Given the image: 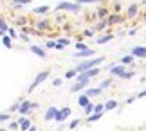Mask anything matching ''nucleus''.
<instances>
[{
  "instance_id": "6",
  "label": "nucleus",
  "mask_w": 146,
  "mask_h": 131,
  "mask_svg": "<svg viewBox=\"0 0 146 131\" xmlns=\"http://www.w3.org/2000/svg\"><path fill=\"white\" fill-rule=\"evenodd\" d=\"M132 56H133V58H139V59H144L146 49L143 47V45H139V47H133V49H132Z\"/></svg>"
},
{
  "instance_id": "35",
  "label": "nucleus",
  "mask_w": 146,
  "mask_h": 131,
  "mask_svg": "<svg viewBox=\"0 0 146 131\" xmlns=\"http://www.w3.org/2000/svg\"><path fill=\"white\" fill-rule=\"evenodd\" d=\"M76 49H78V52H80V50H85L87 47H85V43H81V41H78V43H76Z\"/></svg>"
},
{
  "instance_id": "1",
  "label": "nucleus",
  "mask_w": 146,
  "mask_h": 131,
  "mask_svg": "<svg viewBox=\"0 0 146 131\" xmlns=\"http://www.w3.org/2000/svg\"><path fill=\"white\" fill-rule=\"evenodd\" d=\"M99 63H103V58H94V59L83 61V63H80V65L76 66V72H85V70H88V68H94V66H98Z\"/></svg>"
},
{
  "instance_id": "37",
  "label": "nucleus",
  "mask_w": 146,
  "mask_h": 131,
  "mask_svg": "<svg viewBox=\"0 0 146 131\" xmlns=\"http://www.w3.org/2000/svg\"><path fill=\"white\" fill-rule=\"evenodd\" d=\"M133 74H135V72H125V74H123V79H130V77H133Z\"/></svg>"
},
{
  "instance_id": "27",
  "label": "nucleus",
  "mask_w": 146,
  "mask_h": 131,
  "mask_svg": "<svg viewBox=\"0 0 146 131\" xmlns=\"http://www.w3.org/2000/svg\"><path fill=\"white\" fill-rule=\"evenodd\" d=\"M83 110H85V113H87V115H90V113L94 111V104H92V102H88V104H87L85 108H83Z\"/></svg>"
},
{
  "instance_id": "15",
  "label": "nucleus",
  "mask_w": 146,
  "mask_h": 131,
  "mask_svg": "<svg viewBox=\"0 0 146 131\" xmlns=\"http://www.w3.org/2000/svg\"><path fill=\"white\" fill-rule=\"evenodd\" d=\"M49 9H50V5H40V7L33 9V13H35V14H43V13H47Z\"/></svg>"
},
{
  "instance_id": "47",
  "label": "nucleus",
  "mask_w": 146,
  "mask_h": 131,
  "mask_svg": "<svg viewBox=\"0 0 146 131\" xmlns=\"http://www.w3.org/2000/svg\"><path fill=\"white\" fill-rule=\"evenodd\" d=\"M0 131H5V129H0Z\"/></svg>"
},
{
  "instance_id": "5",
  "label": "nucleus",
  "mask_w": 146,
  "mask_h": 131,
  "mask_svg": "<svg viewBox=\"0 0 146 131\" xmlns=\"http://www.w3.org/2000/svg\"><path fill=\"white\" fill-rule=\"evenodd\" d=\"M33 108H38L36 102H29V101H22V106H18L16 110L20 111V115H25V113H29Z\"/></svg>"
},
{
  "instance_id": "18",
  "label": "nucleus",
  "mask_w": 146,
  "mask_h": 131,
  "mask_svg": "<svg viewBox=\"0 0 146 131\" xmlns=\"http://www.w3.org/2000/svg\"><path fill=\"white\" fill-rule=\"evenodd\" d=\"M27 4H31V0H13V7H16V9L24 7Z\"/></svg>"
},
{
  "instance_id": "38",
  "label": "nucleus",
  "mask_w": 146,
  "mask_h": 131,
  "mask_svg": "<svg viewBox=\"0 0 146 131\" xmlns=\"http://www.w3.org/2000/svg\"><path fill=\"white\" fill-rule=\"evenodd\" d=\"M47 25H49V22H45V20H42L40 24H38V29H45Z\"/></svg>"
},
{
  "instance_id": "31",
  "label": "nucleus",
  "mask_w": 146,
  "mask_h": 131,
  "mask_svg": "<svg viewBox=\"0 0 146 131\" xmlns=\"http://www.w3.org/2000/svg\"><path fill=\"white\" fill-rule=\"evenodd\" d=\"M0 29H2L4 32H5V31H7V24H5V20L2 18V16H0Z\"/></svg>"
},
{
  "instance_id": "14",
  "label": "nucleus",
  "mask_w": 146,
  "mask_h": 131,
  "mask_svg": "<svg viewBox=\"0 0 146 131\" xmlns=\"http://www.w3.org/2000/svg\"><path fill=\"white\" fill-rule=\"evenodd\" d=\"M83 74H85V76H87L88 79H90V77H94V76H98V74H99V68H98V66H94V68H88V70H85Z\"/></svg>"
},
{
  "instance_id": "24",
  "label": "nucleus",
  "mask_w": 146,
  "mask_h": 131,
  "mask_svg": "<svg viewBox=\"0 0 146 131\" xmlns=\"http://www.w3.org/2000/svg\"><path fill=\"white\" fill-rule=\"evenodd\" d=\"M103 0H76V4H80V5H83V4H101Z\"/></svg>"
},
{
  "instance_id": "42",
  "label": "nucleus",
  "mask_w": 146,
  "mask_h": 131,
  "mask_svg": "<svg viewBox=\"0 0 146 131\" xmlns=\"http://www.w3.org/2000/svg\"><path fill=\"white\" fill-rule=\"evenodd\" d=\"M61 83H63V79H54V86H60Z\"/></svg>"
},
{
  "instance_id": "4",
  "label": "nucleus",
  "mask_w": 146,
  "mask_h": 131,
  "mask_svg": "<svg viewBox=\"0 0 146 131\" xmlns=\"http://www.w3.org/2000/svg\"><path fill=\"white\" fill-rule=\"evenodd\" d=\"M69 115H70V108H69V106H65V108H61V110L56 111V115H54L52 120H56V122H60V124H61V122H63Z\"/></svg>"
},
{
  "instance_id": "34",
  "label": "nucleus",
  "mask_w": 146,
  "mask_h": 131,
  "mask_svg": "<svg viewBox=\"0 0 146 131\" xmlns=\"http://www.w3.org/2000/svg\"><path fill=\"white\" fill-rule=\"evenodd\" d=\"M9 120V113H0V122Z\"/></svg>"
},
{
  "instance_id": "44",
  "label": "nucleus",
  "mask_w": 146,
  "mask_h": 131,
  "mask_svg": "<svg viewBox=\"0 0 146 131\" xmlns=\"http://www.w3.org/2000/svg\"><path fill=\"white\" fill-rule=\"evenodd\" d=\"M83 36H94V34H92V31H85V32H83Z\"/></svg>"
},
{
  "instance_id": "8",
  "label": "nucleus",
  "mask_w": 146,
  "mask_h": 131,
  "mask_svg": "<svg viewBox=\"0 0 146 131\" xmlns=\"http://www.w3.org/2000/svg\"><path fill=\"white\" fill-rule=\"evenodd\" d=\"M108 70H110L112 76H119V77L126 72V70H125V65H114L112 68H108Z\"/></svg>"
},
{
  "instance_id": "16",
  "label": "nucleus",
  "mask_w": 146,
  "mask_h": 131,
  "mask_svg": "<svg viewBox=\"0 0 146 131\" xmlns=\"http://www.w3.org/2000/svg\"><path fill=\"white\" fill-rule=\"evenodd\" d=\"M87 86V83H81V81H76L74 84L70 86V92H78V90H83Z\"/></svg>"
},
{
  "instance_id": "26",
  "label": "nucleus",
  "mask_w": 146,
  "mask_h": 131,
  "mask_svg": "<svg viewBox=\"0 0 146 131\" xmlns=\"http://www.w3.org/2000/svg\"><path fill=\"white\" fill-rule=\"evenodd\" d=\"M96 14H98V16H106V14H108V9H106V7H99V9L96 11Z\"/></svg>"
},
{
  "instance_id": "46",
  "label": "nucleus",
  "mask_w": 146,
  "mask_h": 131,
  "mask_svg": "<svg viewBox=\"0 0 146 131\" xmlns=\"http://www.w3.org/2000/svg\"><path fill=\"white\" fill-rule=\"evenodd\" d=\"M4 34H5V32H4V31H2V29H0V36H4Z\"/></svg>"
},
{
  "instance_id": "36",
  "label": "nucleus",
  "mask_w": 146,
  "mask_h": 131,
  "mask_svg": "<svg viewBox=\"0 0 146 131\" xmlns=\"http://www.w3.org/2000/svg\"><path fill=\"white\" fill-rule=\"evenodd\" d=\"M7 32H9V38H11V39H15L16 36H18V34H15V31L11 29V27H7Z\"/></svg>"
},
{
  "instance_id": "9",
  "label": "nucleus",
  "mask_w": 146,
  "mask_h": 131,
  "mask_svg": "<svg viewBox=\"0 0 146 131\" xmlns=\"http://www.w3.org/2000/svg\"><path fill=\"white\" fill-rule=\"evenodd\" d=\"M18 126H20L22 131H27V129L31 128V120H29V118H25V117H20L18 118Z\"/></svg>"
},
{
  "instance_id": "21",
  "label": "nucleus",
  "mask_w": 146,
  "mask_h": 131,
  "mask_svg": "<svg viewBox=\"0 0 146 131\" xmlns=\"http://www.w3.org/2000/svg\"><path fill=\"white\" fill-rule=\"evenodd\" d=\"M101 115H103V113H96V111H92L90 115H88V118H87V120H88V122H96L98 118H101Z\"/></svg>"
},
{
  "instance_id": "23",
  "label": "nucleus",
  "mask_w": 146,
  "mask_h": 131,
  "mask_svg": "<svg viewBox=\"0 0 146 131\" xmlns=\"http://www.w3.org/2000/svg\"><path fill=\"white\" fill-rule=\"evenodd\" d=\"M2 43H4L7 49H13V41H11V38H9V36H5V34L2 36Z\"/></svg>"
},
{
  "instance_id": "28",
  "label": "nucleus",
  "mask_w": 146,
  "mask_h": 131,
  "mask_svg": "<svg viewBox=\"0 0 146 131\" xmlns=\"http://www.w3.org/2000/svg\"><path fill=\"white\" fill-rule=\"evenodd\" d=\"M76 68H74V70H69V72H65V79H72V77H76Z\"/></svg>"
},
{
  "instance_id": "19",
  "label": "nucleus",
  "mask_w": 146,
  "mask_h": 131,
  "mask_svg": "<svg viewBox=\"0 0 146 131\" xmlns=\"http://www.w3.org/2000/svg\"><path fill=\"white\" fill-rule=\"evenodd\" d=\"M123 18L119 14H108V24H121Z\"/></svg>"
},
{
  "instance_id": "33",
  "label": "nucleus",
  "mask_w": 146,
  "mask_h": 131,
  "mask_svg": "<svg viewBox=\"0 0 146 131\" xmlns=\"http://www.w3.org/2000/svg\"><path fill=\"white\" fill-rule=\"evenodd\" d=\"M94 111H96V113H103V104H94Z\"/></svg>"
},
{
  "instance_id": "39",
  "label": "nucleus",
  "mask_w": 146,
  "mask_h": 131,
  "mask_svg": "<svg viewBox=\"0 0 146 131\" xmlns=\"http://www.w3.org/2000/svg\"><path fill=\"white\" fill-rule=\"evenodd\" d=\"M45 47H47V49H54V47H56V41H50V39H49V41L45 43Z\"/></svg>"
},
{
  "instance_id": "32",
  "label": "nucleus",
  "mask_w": 146,
  "mask_h": 131,
  "mask_svg": "<svg viewBox=\"0 0 146 131\" xmlns=\"http://www.w3.org/2000/svg\"><path fill=\"white\" fill-rule=\"evenodd\" d=\"M78 124H80V118H76V120H72V122L69 124V128H70V129H76V128H78Z\"/></svg>"
},
{
  "instance_id": "2",
  "label": "nucleus",
  "mask_w": 146,
  "mask_h": 131,
  "mask_svg": "<svg viewBox=\"0 0 146 131\" xmlns=\"http://www.w3.org/2000/svg\"><path fill=\"white\" fill-rule=\"evenodd\" d=\"M81 5L76 2H60L56 5V11H70V13H80Z\"/></svg>"
},
{
  "instance_id": "41",
  "label": "nucleus",
  "mask_w": 146,
  "mask_h": 131,
  "mask_svg": "<svg viewBox=\"0 0 146 131\" xmlns=\"http://www.w3.org/2000/svg\"><path fill=\"white\" fill-rule=\"evenodd\" d=\"M16 24H18V25H25V18H18V20H16Z\"/></svg>"
},
{
  "instance_id": "17",
  "label": "nucleus",
  "mask_w": 146,
  "mask_h": 131,
  "mask_svg": "<svg viewBox=\"0 0 146 131\" xmlns=\"http://www.w3.org/2000/svg\"><path fill=\"white\" fill-rule=\"evenodd\" d=\"M88 99H90V97H87V95L83 93V95H80V97H78V104H80L81 108H85V106L88 104V102H90V101H88Z\"/></svg>"
},
{
  "instance_id": "10",
  "label": "nucleus",
  "mask_w": 146,
  "mask_h": 131,
  "mask_svg": "<svg viewBox=\"0 0 146 131\" xmlns=\"http://www.w3.org/2000/svg\"><path fill=\"white\" fill-rule=\"evenodd\" d=\"M94 50L92 49H85V50H80V52H74V58H88V56H94Z\"/></svg>"
},
{
  "instance_id": "30",
  "label": "nucleus",
  "mask_w": 146,
  "mask_h": 131,
  "mask_svg": "<svg viewBox=\"0 0 146 131\" xmlns=\"http://www.w3.org/2000/svg\"><path fill=\"white\" fill-rule=\"evenodd\" d=\"M106 24H108V20H103V22H99V24L96 25V31H99V29H105V27H106Z\"/></svg>"
},
{
  "instance_id": "13",
  "label": "nucleus",
  "mask_w": 146,
  "mask_h": 131,
  "mask_svg": "<svg viewBox=\"0 0 146 131\" xmlns=\"http://www.w3.org/2000/svg\"><path fill=\"white\" fill-rule=\"evenodd\" d=\"M115 106H117V101H114V99H110V101H106L105 104H103V110H106V111H110V110H115Z\"/></svg>"
},
{
  "instance_id": "11",
  "label": "nucleus",
  "mask_w": 146,
  "mask_h": 131,
  "mask_svg": "<svg viewBox=\"0 0 146 131\" xmlns=\"http://www.w3.org/2000/svg\"><path fill=\"white\" fill-rule=\"evenodd\" d=\"M31 52H33V54H36L38 58H42V59L47 56V54H45V50H43L42 47H38V45H33V47H31Z\"/></svg>"
},
{
  "instance_id": "7",
  "label": "nucleus",
  "mask_w": 146,
  "mask_h": 131,
  "mask_svg": "<svg viewBox=\"0 0 146 131\" xmlns=\"http://www.w3.org/2000/svg\"><path fill=\"white\" fill-rule=\"evenodd\" d=\"M137 13H139V5L137 4H130V5H128V9H126V16H128V18H135Z\"/></svg>"
},
{
  "instance_id": "25",
  "label": "nucleus",
  "mask_w": 146,
  "mask_h": 131,
  "mask_svg": "<svg viewBox=\"0 0 146 131\" xmlns=\"http://www.w3.org/2000/svg\"><path fill=\"white\" fill-rule=\"evenodd\" d=\"M133 61V56H125V58L121 59V65H130Z\"/></svg>"
},
{
  "instance_id": "22",
  "label": "nucleus",
  "mask_w": 146,
  "mask_h": 131,
  "mask_svg": "<svg viewBox=\"0 0 146 131\" xmlns=\"http://www.w3.org/2000/svg\"><path fill=\"white\" fill-rule=\"evenodd\" d=\"M112 38H114V34H105V36L98 38V43H99V45H101V43H106V41H110Z\"/></svg>"
},
{
  "instance_id": "43",
  "label": "nucleus",
  "mask_w": 146,
  "mask_h": 131,
  "mask_svg": "<svg viewBox=\"0 0 146 131\" xmlns=\"http://www.w3.org/2000/svg\"><path fill=\"white\" fill-rule=\"evenodd\" d=\"M9 128H11V129H16V128H18V122H11Z\"/></svg>"
},
{
  "instance_id": "45",
  "label": "nucleus",
  "mask_w": 146,
  "mask_h": 131,
  "mask_svg": "<svg viewBox=\"0 0 146 131\" xmlns=\"http://www.w3.org/2000/svg\"><path fill=\"white\" fill-rule=\"evenodd\" d=\"M27 131H36V126H31V128L27 129Z\"/></svg>"
},
{
  "instance_id": "29",
  "label": "nucleus",
  "mask_w": 146,
  "mask_h": 131,
  "mask_svg": "<svg viewBox=\"0 0 146 131\" xmlns=\"http://www.w3.org/2000/svg\"><path fill=\"white\" fill-rule=\"evenodd\" d=\"M110 84H112V79L108 77V79H105V81H103V83H101V86H99V88H101V90H103V88H106V86H110Z\"/></svg>"
},
{
  "instance_id": "40",
  "label": "nucleus",
  "mask_w": 146,
  "mask_h": 131,
  "mask_svg": "<svg viewBox=\"0 0 146 131\" xmlns=\"http://www.w3.org/2000/svg\"><path fill=\"white\" fill-rule=\"evenodd\" d=\"M58 41H60L61 45H63V47H67V45H69V39H67V38H60Z\"/></svg>"
},
{
  "instance_id": "3",
  "label": "nucleus",
  "mask_w": 146,
  "mask_h": 131,
  "mask_svg": "<svg viewBox=\"0 0 146 131\" xmlns=\"http://www.w3.org/2000/svg\"><path fill=\"white\" fill-rule=\"evenodd\" d=\"M49 76H50V72H49V70H43V72H40V74H36L35 81H33V83H31V86H29V92H33V90H35V88H36L40 83L45 81V79H47Z\"/></svg>"
},
{
  "instance_id": "12",
  "label": "nucleus",
  "mask_w": 146,
  "mask_h": 131,
  "mask_svg": "<svg viewBox=\"0 0 146 131\" xmlns=\"http://www.w3.org/2000/svg\"><path fill=\"white\" fill-rule=\"evenodd\" d=\"M56 111H58V110H56L54 106H50L49 110L45 111V115H43V118H45V120H52V118H54V115H56Z\"/></svg>"
},
{
  "instance_id": "20",
  "label": "nucleus",
  "mask_w": 146,
  "mask_h": 131,
  "mask_svg": "<svg viewBox=\"0 0 146 131\" xmlns=\"http://www.w3.org/2000/svg\"><path fill=\"white\" fill-rule=\"evenodd\" d=\"M99 93H101V88H99V86H98V88H88L87 92H85L87 97H92V95H99Z\"/></svg>"
}]
</instances>
